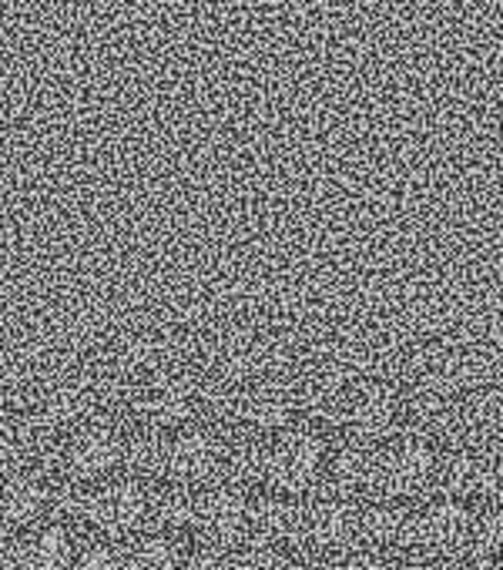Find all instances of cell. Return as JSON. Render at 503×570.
<instances>
[{"mask_svg":"<svg viewBox=\"0 0 503 570\" xmlns=\"http://www.w3.org/2000/svg\"><path fill=\"white\" fill-rule=\"evenodd\" d=\"M155 513H158V490L155 483L135 473H118L98 487L78 490L75 500L78 527L95 543H125L145 530H155Z\"/></svg>","mask_w":503,"mask_h":570,"instance_id":"1","label":"cell"},{"mask_svg":"<svg viewBox=\"0 0 503 570\" xmlns=\"http://www.w3.org/2000/svg\"><path fill=\"white\" fill-rule=\"evenodd\" d=\"M128 446L131 433L108 416H81L61 430L51 446L55 473L75 487L88 490L128 470Z\"/></svg>","mask_w":503,"mask_h":570,"instance_id":"2","label":"cell"},{"mask_svg":"<svg viewBox=\"0 0 503 570\" xmlns=\"http://www.w3.org/2000/svg\"><path fill=\"white\" fill-rule=\"evenodd\" d=\"M228 460H231V436L221 426L198 420L191 426L161 436L158 483L178 493H198L225 480Z\"/></svg>","mask_w":503,"mask_h":570,"instance_id":"3","label":"cell"},{"mask_svg":"<svg viewBox=\"0 0 503 570\" xmlns=\"http://www.w3.org/2000/svg\"><path fill=\"white\" fill-rule=\"evenodd\" d=\"M333 443L309 423H296L286 433L263 443V490L259 497H283L303 503L316 497Z\"/></svg>","mask_w":503,"mask_h":570,"instance_id":"4","label":"cell"},{"mask_svg":"<svg viewBox=\"0 0 503 570\" xmlns=\"http://www.w3.org/2000/svg\"><path fill=\"white\" fill-rule=\"evenodd\" d=\"M440 450L413 433H400L373 456V483L366 503L420 507L436 500Z\"/></svg>","mask_w":503,"mask_h":570,"instance_id":"5","label":"cell"},{"mask_svg":"<svg viewBox=\"0 0 503 570\" xmlns=\"http://www.w3.org/2000/svg\"><path fill=\"white\" fill-rule=\"evenodd\" d=\"M251 503H256V497L225 480L198 493H188L185 540L198 550H215V553H228L248 543Z\"/></svg>","mask_w":503,"mask_h":570,"instance_id":"6","label":"cell"},{"mask_svg":"<svg viewBox=\"0 0 503 570\" xmlns=\"http://www.w3.org/2000/svg\"><path fill=\"white\" fill-rule=\"evenodd\" d=\"M470 527L473 510L450 503V500H430L410 510L403 543L396 560H433V563H456L470 553Z\"/></svg>","mask_w":503,"mask_h":570,"instance_id":"7","label":"cell"},{"mask_svg":"<svg viewBox=\"0 0 503 570\" xmlns=\"http://www.w3.org/2000/svg\"><path fill=\"white\" fill-rule=\"evenodd\" d=\"M353 553H359V507L329 500V497L303 500L289 557H313V560L339 563Z\"/></svg>","mask_w":503,"mask_h":570,"instance_id":"8","label":"cell"},{"mask_svg":"<svg viewBox=\"0 0 503 570\" xmlns=\"http://www.w3.org/2000/svg\"><path fill=\"white\" fill-rule=\"evenodd\" d=\"M85 547L75 530L58 520H45L31 530L4 537L0 570H81Z\"/></svg>","mask_w":503,"mask_h":570,"instance_id":"9","label":"cell"},{"mask_svg":"<svg viewBox=\"0 0 503 570\" xmlns=\"http://www.w3.org/2000/svg\"><path fill=\"white\" fill-rule=\"evenodd\" d=\"M55 490L51 480L34 466H11L0 470V537H14L51 520Z\"/></svg>","mask_w":503,"mask_h":570,"instance_id":"10","label":"cell"},{"mask_svg":"<svg viewBox=\"0 0 503 570\" xmlns=\"http://www.w3.org/2000/svg\"><path fill=\"white\" fill-rule=\"evenodd\" d=\"M373 456H376V450L353 446V443H333L316 497L363 507L369 497V483H373Z\"/></svg>","mask_w":503,"mask_h":570,"instance_id":"11","label":"cell"},{"mask_svg":"<svg viewBox=\"0 0 503 570\" xmlns=\"http://www.w3.org/2000/svg\"><path fill=\"white\" fill-rule=\"evenodd\" d=\"M296 527H299V503L263 493V497H256V503H251L248 543H259V547H269V550H279L289 557Z\"/></svg>","mask_w":503,"mask_h":570,"instance_id":"12","label":"cell"},{"mask_svg":"<svg viewBox=\"0 0 503 570\" xmlns=\"http://www.w3.org/2000/svg\"><path fill=\"white\" fill-rule=\"evenodd\" d=\"M406 517H410V507L363 503L359 507V550L396 560L403 530H406Z\"/></svg>","mask_w":503,"mask_h":570,"instance_id":"13","label":"cell"},{"mask_svg":"<svg viewBox=\"0 0 503 570\" xmlns=\"http://www.w3.org/2000/svg\"><path fill=\"white\" fill-rule=\"evenodd\" d=\"M466 557L503 567V510H473L470 553Z\"/></svg>","mask_w":503,"mask_h":570,"instance_id":"14","label":"cell"},{"mask_svg":"<svg viewBox=\"0 0 503 570\" xmlns=\"http://www.w3.org/2000/svg\"><path fill=\"white\" fill-rule=\"evenodd\" d=\"M289 557L259 543H241L221 557V570H286Z\"/></svg>","mask_w":503,"mask_h":570,"instance_id":"15","label":"cell"},{"mask_svg":"<svg viewBox=\"0 0 503 570\" xmlns=\"http://www.w3.org/2000/svg\"><path fill=\"white\" fill-rule=\"evenodd\" d=\"M336 570H396V560L393 557H376V553H353L346 560L336 563Z\"/></svg>","mask_w":503,"mask_h":570,"instance_id":"16","label":"cell"},{"mask_svg":"<svg viewBox=\"0 0 503 570\" xmlns=\"http://www.w3.org/2000/svg\"><path fill=\"white\" fill-rule=\"evenodd\" d=\"M286 570H336V563L329 560H313V557H289Z\"/></svg>","mask_w":503,"mask_h":570,"instance_id":"17","label":"cell"},{"mask_svg":"<svg viewBox=\"0 0 503 570\" xmlns=\"http://www.w3.org/2000/svg\"><path fill=\"white\" fill-rule=\"evenodd\" d=\"M453 570H503L500 563H486V560H476V557H463L453 563Z\"/></svg>","mask_w":503,"mask_h":570,"instance_id":"18","label":"cell"}]
</instances>
